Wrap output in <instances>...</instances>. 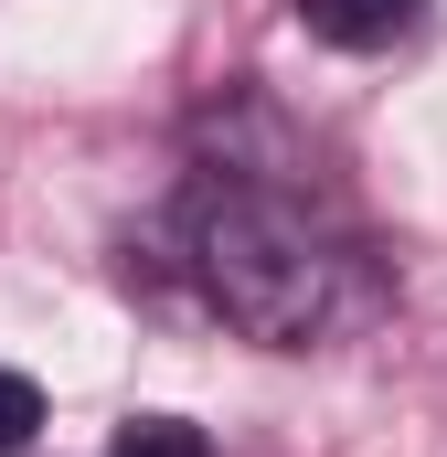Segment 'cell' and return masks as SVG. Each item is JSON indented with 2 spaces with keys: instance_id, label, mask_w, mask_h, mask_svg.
<instances>
[{
  "instance_id": "cell-2",
  "label": "cell",
  "mask_w": 447,
  "mask_h": 457,
  "mask_svg": "<svg viewBox=\"0 0 447 457\" xmlns=\"http://www.w3.org/2000/svg\"><path fill=\"white\" fill-rule=\"evenodd\" d=\"M299 32L331 54H394L426 32V0H299Z\"/></svg>"
},
{
  "instance_id": "cell-1",
  "label": "cell",
  "mask_w": 447,
  "mask_h": 457,
  "mask_svg": "<svg viewBox=\"0 0 447 457\" xmlns=\"http://www.w3.org/2000/svg\"><path fill=\"white\" fill-rule=\"evenodd\" d=\"M181 266L234 341L256 351H331L384 309V266L351 224H331L299 181L224 160L181 203Z\"/></svg>"
},
{
  "instance_id": "cell-3",
  "label": "cell",
  "mask_w": 447,
  "mask_h": 457,
  "mask_svg": "<svg viewBox=\"0 0 447 457\" xmlns=\"http://www.w3.org/2000/svg\"><path fill=\"white\" fill-rule=\"evenodd\" d=\"M107 457H214V436H203L192 415H128Z\"/></svg>"
},
{
  "instance_id": "cell-4",
  "label": "cell",
  "mask_w": 447,
  "mask_h": 457,
  "mask_svg": "<svg viewBox=\"0 0 447 457\" xmlns=\"http://www.w3.org/2000/svg\"><path fill=\"white\" fill-rule=\"evenodd\" d=\"M32 436H43V383L0 361V457H32Z\"/></svg>"
}]
</instances>
